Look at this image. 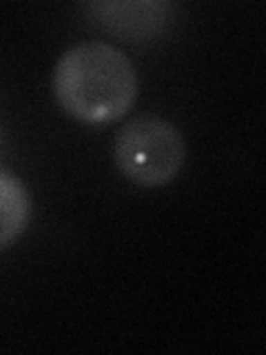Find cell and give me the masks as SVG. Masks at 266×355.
<instances>
[{
    "label": "cell",
    "mask_w": 266,
    "mask_h": 355,
    "mask_svg": "<svg viewBox=\"0 0 266 355\" xmlns=\"http://www.w3.org/2000/svg\"><path fill=\"white\" fill-rule=\"evenodd\" d=\"M53 94L71 118L107 125L131 111L138 98V73L129 55L114 44L80 42L55 64Z\"/></svg>",
    "instance_id": "cell-1"
},
{
    "label": "cell",
    "mask_w": 266,
    "mask_h": 355,
    "mask_svg": "<svg viewBox=\"0 0 266 355\" xmlns=\"http://www.w3.org/2000/svg\"><path fill=\"white\" fill-rule=\"evenodd\" d=\"M116 164L129 182L164 187L180 173L186 144L182 131L160 116H138L116 136Z\"/></svg>",
    "instance_id": "cell-2"
},
{
    "label": "cell",
    "mask_w": 266,
    "mask_h": 355,
    "mask_svg": "<svg viewBox=\"0 0 266 355\" xmlns=\"http://www.w3.org/2000/svg\"><path fill=\"white\" fill-rule=\"evenodd\" d=\"M87 16L98 27L114 33L122 40H149L158 38L169 27L173 5L164 0H118V3H87L82 5Z\"/></svg>",
    "instance_id": "cell-3"
},
{
    "label": "cell",
    "mask_w": 266,
    "mask_h": 355,
    "mask_svg": "<svg viewBox=\"0 0 266 355\" xmlns=\"http://www.w3.org/2000/svg\"><path fill=\"white\" fill-rule=\"evenodd\" d=\"M31 218L27 187L14 173L0 169V251L25 233Z\"/></svg>",
    "instance_id": "cell-4"
}]
</instances>
